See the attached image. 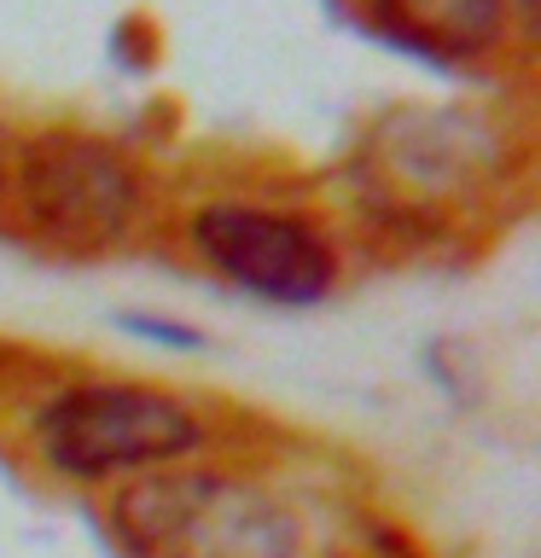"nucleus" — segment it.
<instances>
[{
  "label": "nucleus",
  "instance_id": "obj_6",
  "mask_svg": "<svg viewBox=\"0 0 541 558\" xmlns=\"http://www.w3.org/2000/svg\"><path fill=\"white\" fill-rule=\"evenodd\" d=\"M366 12L431 59H483L506 29V0H366Z\"/></svg>",
  "mask_w": 541,
  "mask_h": 558
},
{
  "label": "nucleus",
  "instance_id": "obj_7",
  "mask_svg": "<svg viewBox=\"0 0 541 558\" xmlns=\"http://www.w3.org/2000/svg\"><path fill=\"white\" fill-rule=\"evenodd\" d=\"M12 186V146H7V129H0V198H7Z\"/></svg>",
  "mask_w": 541,
  "mask_h": 558
},
{
  "label": "nucleus",
  "instance_id": "obj_1",
  "mask_svg": "<svg viewBox=\"0 0 541 558\" xmlns=\"http://www.w3.org/2000/svg\"><path fill=\"white\" fill-rule=\"evenodd\" d=\"M111 530L129 558H297L291 506L204 465L140 471L117 488Z\"/></svg>",
  "mask_w": 541,
  "mask_h": 558
},
{
  "label": "nucleus",
  "instance_id": "obj_4",
  "mask_svg": "<svg viewBox=\"0 0 541 558\" xmlns=\"http://www.w3.org/2000/svg\"><path fill=\"white\" fill-rule=\"evenodd\" d=\"M12 192L29 227L64 251H105L140 216V174L94 134H35L12 163Z\"/></svg>",
  "mask_w": 541,
  "mask_h": 558
},
{
  "label": "nucleus",
  "instance_id": "obj_2",
  "mask_svg": "<svg viewBox=\"0 0 541 558\" xmlns=\"http://www.w3.org/2000/svg\"><path fill=\"white\" fill-rule=\"evenodd\" d=\"M199 413L152 384H70L35 413V448L59 477H140L199 448Z\"/></svg>",
  "mask_w": 541,
  "mask_h": 558
},
{
  "label": "nucleus",
  "instance_id": "obj_3",
  "mask_svg": "<svg viewBox=\"0 0 541 558\" xmlns=\"http://www.w3.org/2000/svg\"><path fill=\"white\" fill-rule=\"evenodd\" d=\"M366 192L401 221L443 216L501 174V134L471 111H396L361 146Z\"/></svg>",
  "mask_w": 541,
  "mask_h": 558
},
{
  "label": "nucleus",
  "instance_id": "obj_5",
  "mask_svg": "<svg viewBox=\"0 0 541 558\" xmlns=\"http://www.w3.org/2000/svg\"><path fill=\"white\" fill-rule=\"evenodd\" d=\"M192 251H199L221 279L262 303H321L338 279V256L314 233L303 216L286 209H256V204H204L187 227Z\"/></svg>",
  "mask_w": 541,
  "mask_h": 558
}]
</instances>
